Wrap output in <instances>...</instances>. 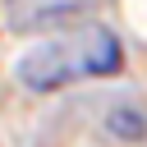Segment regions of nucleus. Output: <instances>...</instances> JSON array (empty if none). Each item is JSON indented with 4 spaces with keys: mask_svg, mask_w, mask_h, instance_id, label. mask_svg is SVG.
I'll list each match as a JSON object with an SVG mask.
<instances>
[{
    "mask_svg": "<svg viewBox=\"0 0 147 147\" xmlns=\"http://www.w3.org/2000/svg\"><path fill=\"white\" fill-rule=\"evenodd\" d=\"M115 64H119V41L101 28H87L69 41H46V46L28 51L18 60V83L32 92H51V87H64L74 78L110 74Z\"/></svg>",
    "mask_w": 147,
    "mask_h": 147,
    "instance_id": "nucleus-1",
    "label": "nucleus"
},
{
    "mask_svg": "<svg viewBox=\"0 0 147 147\" xmlns=\"http://www.w3.org/2000/svg\"><path fill=\"white\" fill-rule=\"evenodd\" d=\"M110 129L124 133V138H142V124H138L133 110H115V115H110Z\"/></svg>",
    "mask_w": 147,
    "mask_h": 147,
    "instance_id": "nucleus-2",
    "label": "nucleus"
}]
</instances>
